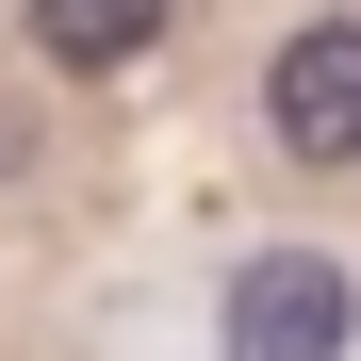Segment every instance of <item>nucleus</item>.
Wrapping results in <instances>:
<instances>
[{"mask_svg": "<svg viewBox=\"0 0 361 361\" xmlns=\"http://www.w3.org/2000/svg\"><path fill=\"white\" fill-rule=\"evenodd\" d=\"M263 132H279L295 164H361V17L279 33V66H263Z\"/></svg>", "mask_w": 361, "mask_h": 361, "instance_id": "obj_1", "label": "nucleus"}, {"mask_svg": "<svg viewBox=\"0 0 361 361\" xmlns=\"http://www.w3.org/2000/svg\"><path fill=\"white\" fill-rule=\"evenodd\" d=\"M230 361H345V263L263 247L247 279H230Z\"/></svg>", "mask_w": 361, "mask_h": 361, "instance_id": "obj_2", "label": "nucleus"}, {"mask_svg": "<svg viewBox=\"0 0 361 361\" xmlns=\"http://www.w3.org/2000/svg\"><path fill=\"white\" fill-rule=\"evenodd\" d=\"M148 33H164V0H33V49L49 66H132Z\"/></svg>", "mask_w": 361, "mask_h": 361, "instance_id": "obj_3", "label": "nucleus"}]
</instances>
